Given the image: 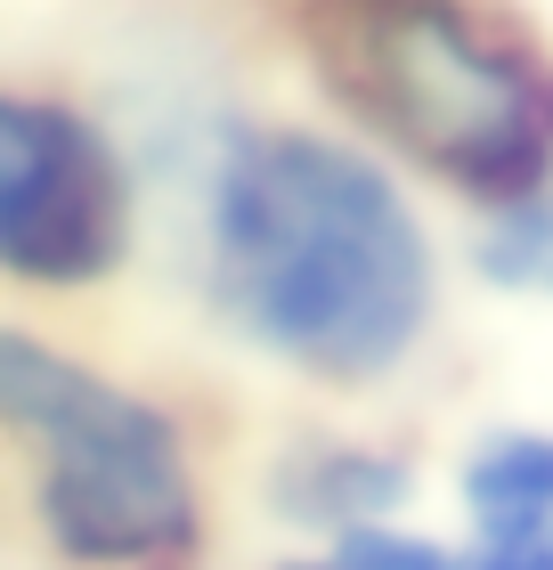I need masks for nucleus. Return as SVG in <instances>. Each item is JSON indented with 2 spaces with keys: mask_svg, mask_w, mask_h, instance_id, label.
Here are the masks:
<instances>
[{
  "mask_svg": "<svg viewBox=\"0 0 553 570\" xmlns=\"http://www.w3.org/2000/svg\"><path fill=\"white\" fill-rule=\"evenodd\" d=\"M0 400L17 432L41 449V513L66 554L82 562H139L171 554L196 530V498L179 473L164 416L107 392L98 375L49 358L41 343H0Z\"/></svg>",
  "mask_w": 553,
  "mask_h": 570,
  "instance_id": "3",
  "label": "nucleus"
},
{
  "mask_svg": "<svg viewBox=\"0 0 553 570\" xmlns=\"http://www.w3.org/2000/svg\"><path fill=\"white\" fill-rule=\"evenodd\" d=\"M122 245L115 164L73 115L9 98L0 115V253L33 285H73Z\"/></svg>",
  "mask_w": 553,
  "mask_h": 570,
  "instance_id": "4",
  "label": "nucleus"
},
{
  "mask_svg": "<svg viewBox=\"0 0 553 570\" xmlns=\"http://www.w3.org/2000/svg\"><path fill=\"white\" fill-rule=\"evenodd\" d=\"M464 570H553V522H537V530H496Z\"/></svg>",
  "mask_w": 553,
  "mask_h": 570,
  "instance_id": "8",
  "label": "nucleus"
},
{
  "mask_svg": "<svg viewBox=\"0 0 553 570\" xmlns=\"http://www.w3.org/2000/svg\"><path fill=\"white\" fill-rule=\"evenodd\" d=\"M294 570H447L424 538H399V530H350L334 554L318 562H294Z\"/></svg>",
  "mask_w": 553,
  "mask_h": 570,
  "instance_id": "7",
  "label": "nucleus"
},
{
  "mask_svg": "<svg viewBox=\"0 0 553 570\" xmlns=\"http://www.w3.org/2000/svg\"><path fill=\"white\" fill-rule=\"evenodd\" d=\"M472 513L496 530H537L553 513V440H496V449H481V464H472Z\"/></svg>",
  "mask_w": 553,
  "mask_h": 570,
  "instance_id": "5",
  "label": "nucleus"
},
{
  "mask_svg": "<svg viewBox=\"0 0 553 570\" xmlns=\"http://www.w3.org/2000/svg\"><path fill=\"white\" fill-rule=\"evenodd\" d=\"M358 98L383 131L464 188L530 204L553 147V73L447 0H375L350 41Z\"/></svg>",
  "mask_w": 553,
  "mask_h": 570,
  "instance_id": "2",
  "label": "nucleus"
},
{
  "mask_svg": "<svg viewBox=\"0 0 553 570\" xmlns=\"http://www.w3.org/2000/svg\"><path fill=\"white\" fill-rule=\"evenodd\" d=\"M481 262L488 277H505V285H553V204H505V220L488 228V245H481Z\"/></svg>",
  "mask_w": 553,
  "mask_h": 570,
  "instance_id": "6",
  "label": "nucleus"
},
{
  "mask_svg": "<svg viewBox=\"0 0 553 570\" xmlns=\"http://www.w3.org/2000/svg\"><path fill=\"white\" fill-rule=\"evenodd\" d=\"M220 285L269 351L375 375L424 318V237L375 164L318 139H253L213 204Z\"/></svg>",
  "mask_w": 553,
  "mask_h": 570,
  "instance_id": "1",
  "label": "nucleus"
}]
</instances>
